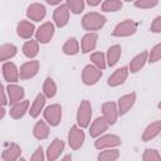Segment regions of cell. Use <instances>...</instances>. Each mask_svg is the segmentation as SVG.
I'll use <instances>...</instances> for the list:
<instances>
[{
    "label": "cell",
    "mask_w": 161,
    "mask_h": 161,
    "mask_svg": "<svg viewBox=\"0 0 161 161\" xmlns=\"http://www.w3.org/2000/svg\"><path fill=\"white\" fill-rule=\"evenodd\" d=\"M161 133V119L153 121L150 125H147V127L145 128L143 133H142V141L143 142H148L151 140H153L155 137H157Z\"/></svg>",
    "instance_id": "cell-25"
},
{
    "label": "cell",
    "mask_w": 161,
    "mask_h": 161,
    "mask_svg": "<svg viewBox=\"0 0 161 161\" xmlns=\"http://www.w3.org/2000/svg\"><path fill=\"white\" fill-rule=\"evenodd\" d=\"M158 0H135L133 5L137 9H152L155 6H157Z\"/></svg>",
    "instance_id": "cell-38"
},
{
    "label": "cell",
    "mask_w": 161,
    "mask_h": 161,
    "mask_svg": "<svg viewBox=\"0 0 161 161\" xmlns=\"http://www.w3.org/2000/svg\"><path fill=\"white\" fill-rule=\"evenodd\" d=\"M64 147H65V143H64V141L62 138H58V137L54 138L50 142V145L48 146L47 151H45L47 160L48 161H55V160H58L62 156V153L64 151Z\"/></svg>",
    "instance_id": "cell-11"
},
{
    "label": "cell",
    "mask_w": 161,
    "mask_h": 161,
    "mask_svg": "<svg viewBox=\"0 0 161 161\" xmlns=\"http://www.w3.org/2000/svg\"><path fill=\"white\" fill-rule=\"evenodd\" d=\"M43 116H44V119L52 127H57L62 121V106L58 103L47 106L43 111Z\"/></svg>",
    "instance_id": "cell-6"
},
{
    "label": "cell",
    "mask_w": 161,
    "mask_h": 161,
    "mask_svg": "<svg viewBox=\"0 0 161 161\" xmlns=\"http://www.w3.org/2000/svg\"><path fill=\"white\" fill-rule=\"evenodd\" d=\"M69 15L70 10L67 6V4H60L53 11V23L58 28H64L69 21Z\"/></svg>",
    "instance_id": "cell-10"
},
{
    "label": "cell",
    "mask_w": 161,
    "mask_h": 161,
    "mask_svg": "<svg viewBox=\"0 0 161 161\" xmlns=\"http://www.w3.org/2000/svg\"><path fill=\"white\" fill-rule=\"evenodd\" d=\"M102 69L96 67L94 64H87L82 70V82L84 86H94L102 78Z\"/></svg>",
    "instance_id": "cell-4"
},
{
    "label": "cell",
    "mask_w": 161,
    "mask_h": 161,
    "mask_svg": "<svg viewBox=\"0 0 161 161\" xmlns=\"http://www.w3.org/2000/svg\"><path fill=\"white\" fill-rule=\"evenodd\" d=\"M123 6L121 0H104L101 5L102 11L104 13H116L118 10H121Z\"/></svg>",
    "instance_id": "cell-34"
},
{
    "label": "cell",
    "mask_w": 161,
    "mask_h": 161,
    "mask_svg": "<svg viewBox=\"0 0 161 161\" xmlns=\"http://www.w3.org/2000/svg\"><path fill=\"white\" fill-rule=\"evenodd\" d=\"M136 93L135 92H131V93H127V94H123L118 98L117 101V106H118V112H119V116H125L135 104L136 102Z\"/></svg>",
    "instance_id": "cell-18"
},
{
    "label": "cell",
    "mask_w": 161,
    "mask_h": 161,
    "mask_svg": "<svg viewBox=\"0 0 161 161\" xmlns=\"http://www.w3.org/2000/svg\"><path fill=\"white\" fill-rule=\"evenodd\" d=\"M47 1V4H49V5H60L62 4V1L63 0H45Z\"/></svg>",
    "instance_id": "cell-43"
},
{
    "label": "cell",
    "mask_w": 161,
    "mask_h": 161,
    "mask_svg": "<svg viewBox=\"0 0 161 161\" xmlns=\"http://www.w3.org/2000/svg\"><path fill=\"white\" fill-rule=\"evenodd\" d=\"M92 119V104L88 99H83L77 109V125L82 128H87Z\"/></svg>",
    "instance_id": "cell-2"
},
{
    "label": "cell",
    "mask_w": 161,
    "mask_h": 161,
    "mask_svg": "<svg viewBox=\"0 0 161 161\" xmlns=\"http://www.w3.org/2000/svg\"><path fill=\"white\" fill-rule=\"evenodd\" d=\"M150 30H151V33H155V34H160L161 33V15L156 16L152 20V23L150 25Z\"/></svg>",
    "instance_id": "cell-40"
},
{
    "label": "cell",
    "mask_w": 161,
    "mask_h": 161,
    "mask_svg": "<svg viewBox=\"0 0 161 161\" xmlns=\"http://www.w3.org/2000/svg\"><path fill=\"white\" fill-rule=\"evenodd\" d=\"M65 4L69 8L70 13L75 15L80 14L86 8V0H65Z\"/></svg>",
    "instance_id": "cell-35"
},
{
    "label": "cell",
    "mask_w": 161,
    "mask_h": 161,
    "mask_svg": "<svg viewBox=\"0 0 161 161\" xmlns=\"http://www.w3.org/2000/svg\"><path fill=\"white\" fill-rule=\"evenodd\" d=\"M86 141V135L82 127L74 125L68 132V145L72 150H79Z\"/></svg>",
    "instance_id": "cell-5"
},
{
    "label": "cell",
    "mask_w": 161,
    "mask_h": 161,
    "mask_svg": "<svg viewBox=\"0 0 161 161\" xmlns=\"http://www.w3.org/2000/svg\"><path fill=\"white\" fill-rule=\"evenodd\" d=\"M35 31L36 29H35L34 23L29 20H20L16 24V34L21 39H25V40L31 39V36L35 35Z\"/></svg>",
    "instance_id": "cell-16"
},
{
    "label": "cell",
    "mask_w": 161,
    "mask_h": 161,
    "mask_svg": "<svg viewBox=\"0 0 161 161\" xmlns=\"http://www.w3.org/2000/svg\"><path fill=\"white\" fill-rule=\"evenodd\" d=\"M122 143L121 137L113 133H103L99 137L96 138L94 141V147L97 150H104V148H112V147H118Z\"/></svg>",
    "instance_id": "cell-7"
},
{
    "label": "cell",
    "mask_w": 161,
    "mask_h": 161,
    "mask_svg": "<svg viewBox=\"0 0 161 161\" xmlns=\"http://www.w3.org/2000/svg\"><path fill=\"white\" fill-rule=\"evenodd\" d=\"M45 102H47V97L42 93L36 94V97L34 98L33 103L30 104V108H29V114L31 118H36L40 116V113L44 111L45 108Z\"/></svg>",
    "instance_id": "cell-23"
},
{
    "label": "cell",
    "mask_w": 161,
    "mask_h": 161,
    "mask_svg": "<svg viewBox=\"0 0 161 161\" xmlns=\"http://www.w3.org/2000/svg\"><path fill=\"white\" fill-rule=\"evenodd\" d=\"M109 127V123L104 119V117H97L89 126V136L93 138L99 137L101 135H103Z\"/></svg>",
    "instance_id": "cell-20"
},
{
    "label": "cell",
    "mask_w": 161,
    "mask_h": 161,
    "mask_svg": "<svg viewBox=\"0 0 161 161\" xmlns=\"http://www.w3.org/2000/svg\"><path fill=\"white\" fill-rule=\"evenodd\" d=\"M45 158H47V155L44 153V150L42 146H38L36 150L34 151V153L30 156L31 161H44Z\"/></svg>",
    "instance_id": "cell-39"
},
{
    "label": "cell",
    "mask_w": 161,
    "mask_h": 161,
    "mask_svg": "<svg viewBox=\"0 0 161 161\" xmlns=\"http://www.w3.org/2000/svg\"><path fill=\"white\" fill-rule=\"evenodd\" d=\"M118 157H119V151L116 147H112V148L101 150L97 156V160L98 161H116Z\"/></svg>",
    "instance_id": "cell-31"
},
{
    "label": "cell",
    "mask_w": 161,
    "mask_h": 161,
    "mask_svg": "<svg viewBox=\"0 0 161 161\" xmlns=\"http://www.w3.org/2000/svg\"><path fill=\"white\" fill-rule=\"evenodd\" d=\"M62 160H63V161H68V160H72V155H65V156H63V157H62Z\"/></svg>",
    "instance_id": "cell-45"
},
{
    "label": "cell",
    "mask_w": 161,
    "mask_h": 161,
    "mask_svg": "<svg viewBox=\"0 0 161 161\" xmlns=\"http://www.w3.org/2000/svg\"><path fill=\"white\" fill-rule=\"evenodd\" d=\"M102 116L104 117V119L109 123V126L114 125L118 119L119 112H118V106L116 102H104L102 104Z\"/></svg>",
    "instance_id": "cell-13"
},
{
    "label": "cell",
    "mask_w": 161,
    "mask_h": 161,
    "mask_svg": "<svg viewBox=\"0 0 161 161\" xmlns=\"http://www.w3.org/2000/svg\"><path fill=\"white\" fill-rule=\"evenodd\" d=\"M18 53V48L11 44V43H5L0 47V60L4 63V62H8L9 59L14 58Z\"/></svg>",
    "instance_id": "cell-30"
},
{
    "label": "cell",
    "mask_w": 161,
    "mask_h": 161,
    "mask_svg": "<svg viewBox=\"0 0 161 161\" xmlns=\"http://www.w3.org/2000/svg\"><path fill=\"white\" fill-rule=\"evenodd\" d=\"M137 26L138 24L132 20V19H125L123 21L118 23L113 30H112V35L116 38H125V36H131L137 31Z\"/></svg>",
    "instance_id": "cell-3"
},
{
    "label": "cell",
    "mask_w": 161,
    "mask_h": 161,
    "mask_svg": "<svg viewBox=\"0 0 161 161\" xmlns=\"http://www.w3.org/2000/svg\"><path fill=\"white\" fill-rule=\"evenodd\" d=\"M55 33V24L50 23V21H45L35 31V39L40 43V44H48Z\"/></svg>",
    "instance_id": "cell-8"
},
{
    "label": "cell",
    "mask_w": 161,
    "mask_h": 161,
    "mask_svg": "<svg viewBox=\"0 0 161 161\" xmlns=\"http://www.w3.org/2000/svg\"><path fill=\"white\" fill-rule=\"evenodd\" d=\"M121 54H122V48L119 44H113L111 45L108 49H107V53H106V58H107V65L108 67H114L119 58H121Z\"/></svg>",
    "instance_id": "cell-28"
},
{
    "label": "cell",
    "mask_w": 161,
    "mask_h": 161,
    "mask_svg": "<svg viewBox=\"0 0 161 161\" xmlns=\"http://www.w3.org/2000/svg\"><path fill=\"white\" fill-rule=\"evenodd\" d=\"M49 123L44 119V121H38L35 125H34V127H33V136L36 138V140H39V141H42V140H45V138H48L49 137V133H50V128H49Z\"/></svg>",
    "instance_id": "cell-26"
},
{
    "label": "cell",
    "mask_w": 161,
    "mask_h": 161,
    "mask_svg": "<svg viewBox=\"0 0 161 161\" xmlns=\"http://www.w3.org/2000/svg\"><path fill=\"white\" fill-rule=\"evenodd\" d=\"M39 42L36 39H29L24 43L21 52L28 59H35V57L39 54Z\"/></svg>",
    "instance_id": "cell-27"
},
{
    "label": "cell",
    "mask_w": 161,
    "mask_h": 161,
    "mask_svg": "<svg viewBox=\"0 0 161 161\" xmlns=\"http://www.w3.org/2000/svg\"><path fill=\"white\" fill-rule=\"evenodd\" d=\"M89 60H91L92 64H94L96 67H98L102 70L106 69V67H107V58H106V54L102 53V52H93V53H91Z\"/></svg>",
    "instance_id": "cell-33"
},
{
    "label": "cell",
    "mask_w": 161,
    "mask_h": 161,
    "mask_svg": "<svg viewBox=\"0 0 161 161\" xmlns=\"http://www.w3.org/2000/svg\"><path fill=\"white\" fill-rule=\"evenodd\" d=\"M62 50L65 55H69V57H73V55H77L79 52H80V45H79V42L72 36V38H68L65 40V43L63 44L62 47Z\"/></svg>",
    "instance_id": "cell-29"
},
{
    "label": "cell",
    "mask_w": 161,
    "mask_h": 161,
    "mask_svg": "<svg viewBox=\"0 0 161 161\" xmlns=\"http://www.w3.org/2000/svg\"><path fill=\"white\" fill-rule=\"evenodd\" d=\"M1 70H3V77L8 83H16L20 79L19 68L13 62H4L1 65Z\"/></svg>",
    "instance_id": "cell-12"
},
{
    "label": "cell",
    "mask_w": 161,
    "mask_h": 161,
    "mask_svg": "<svg viewBox=\"0 0 161 161\" xmlns=\"http://www.w3.org/2000/svg\"><path fill=\"white\" fill-rule=\"evenodd\" d=\"M106 21H107V18L103 14L97 11H91L83 15L80 24H82V28L87 31H98L104 26Z\"/></svg>",
    "instance_id": "cell-1"
},
{
    "label": "cell",
    "mask_w": 161,
    "mask_h": 161,
    "mask_svg": "<svg viewBox=\"0 0 161 161\" xmlns=\"http://www.w3.org/2000/svg\"><path fill=\"white\" fill-rule=\"evenodd\" d=\"M161 59V42L151 48L148 52V63H156Z\"/></svg>",
    "instance_id": "cell-37"
},
{
    "label": "cell",
    "mask_w": 161,
    "mask_h": 161,
    "mask_svg": "<svg viewBox=\"0 0 161 161\" xmlns=\"http://www.w3.org/2000/svg\"><path fill=\"white\" fill-rule=\"evenodd\" d=\"M123 1H127V3H130V1H135V0H123Z\"/></svg>",
    "instance_id": "cell-47"
},
{
    "label": "cell",
    "mask_w": 161,
    "mask_h": 161,
    "mask_svg": "<svg viewBox=\"0 0 161 161\" xmlns=\"http://www.w3.org/2000/svg\"><path fill=\"white\" fill-rule=\"evenodd\" d=\"M6 104H9V96L6 92V87L3 84L1 86V106L5 107Z\"/></svg>",
    "instance_id": "cell-41"
},
{
    "label": "cell",
    "mask_w": 161,
    "mask_h": 161,
    "mask_svg": "<svg viewBox=\"0 0 161 161\" xmlns=\"http://www.w3.org/2000/svg\"><path fill=\"white\" fill-rule=\"evenodd\" d=\"M160 153H161V152H160Z\"/></svg>",
    "instance_id": "cell-48"
},
{
    "label": "cell",
    "mask_w": 161,
    "mask_h": 161,
    "mask_svg": "<svg viewBox=\"0 0 161 161\" xmlns=\"http://www.w3.org/2000/svg\"><path fill=\"white\" fill-rule=\"evenodd\" d=\"M148 62V52L147 50H143L141 53H138L137 55H135L131 62H130V65H128V69L131 73H137L138 70H141L145 64Z\"/></svg>",
    "instance_id": "cell-24"
},
{
    "label": "cell",
    "mask_w": 161,
    "mask_h": 161,
    "mask_svg": "<svg viewBox=\"0 0 161 161\" xmlns=\"http://www.w3.org/2000/svg\"><path fill=\"white\" fill-rule=\"evenodd\" d=\"M86 3H87L89 6H98V5L102 3V0H86Z\"/></svg>",
    "instance_id": "cell-42"
},
{
    "label": "cell",
    "mask_w": 161,
    "mask_h": 161,
    "mask_svg": "<svg viewBox=\"0 0 161 161\" xmlns=\"http://www.w3.org/2000/svg\"><path fill=\"white\" fill-rule=\"evenodd\" d=\"M20 155H21V147L18 143L15 142L6 143L5 148L1 152V160L3 161H16L20 158Z\"/></svg>",
    "instance_id": "cell-19"
},
{
    "label": "cell",
    "mask_w": 161,
    "mask_h": 161,
    "mask_svg": "<svg viewBox=\"0 0 161 161\" xmlns=\"http://www.w3.org/2000/svg\"><path fill=\"white\" fill-rule=\"evenodd\" d=\"M29 106H30V103H29L28 99H23V101H20V102H16V103L11 104L10 111H9L10 117L14 118V119H20V118H23V117L26 114V112H29V108H30Z\"/></svg>",
    "instance_id": "cell-22"
},
{
    "label": "cell",
    "mask_w": 161,
    "mask_h": 161,
    "mask_svg": "<svg viewBox=\"0 0 161 161\" xmlns=\"http://www.w3.org/2000/svg\"><path fill=\"white\" fill-rule=\"evenodd\" d=\"M47 15V9L40 3H33L26 8V18L31 21H42Z\"/></svg>",
    "instance_id": "cell-14"
},
{
    "label": "cell",
    "mask_w": 161,
    "mask_h": 161,
    "mask_svg": "<svg viewBox=\"0 0 161 161\" xmlns=\"http://www.w3.org/2000/svg\"><path fill=\"white\" fill-rule=\"evenodd\" d=\"M128 73H130V69L128 67H121V68H117L107 79V84L109 87H118L121 84H123L128 77Z\"/></svg>",
    "instance_id": "cell-17"
},
{
    "label": "cell",
    "mask_w": 161,
    "mask_h": 161,
    "mask_svg": "<svg viewBox=\"0 0 161 161\" xmlns=\"http://www.w3.org/2000/svg\"><path fill=\"white\" fill-rule=\"evenodd\" d=\"M43 94L49 99L55 97V94H57V84L53 80V78H50V77L45 78L44 83H43Z\"/></svg>",
    "instance_id": "cell-32"
},
{
    "label": "cell",
    "mask_w": 161,
    "mask_h": 161,
    "mask_svg": "<svg viewBox=\"0 0 161 161\" xmlns=\"http://www.w3.org/2000/svg\"><path fill=\"white\" fill-rule=\"evenodd\" d=\"M157 108H158V109H161V101L157 103Z\"/></svg>",
    "instance_id": "cell-46"
},
{
    "label": "cell",
    "mask_w": 161,
    "mask_h": 161,
    "mask_svg": "<svg viewBox=\"0 0 161 161\" xmlns=\"http://www.w3.org/2000/svg\"><path fill=\"white\" fill-rule=\"evenodd\" d=\"M0 111H1V114H0V118L3 119V118H4V116H5V113H6V111H5V108H4L3 106H1V109H0Z\"/></svg>",
    "instance_id": "cell-44"
},
{
    "label": "cell",
    "mask_w": 161,
    "mask_h": 161,
    "mask_svg": "<svg viewBox=\"0 0 161 161\" xmlns=\"http://www.w3.org/2000/svg\"><path fill=\"white\" fill-rule=\"evenodd\" d=\"M97 42H98L97 31H88L80 39V52L83 54H88L93 52L97 47Z\"/></svg>",
    "instance_id": "cell-15"
},
{
    "label": "cell",
    "mask_w": 161,
    "mask_h": 161,
    "mask_svg": "<svg viewBox=\"0 0 161 161\" xmlns=\"http://www.w3.org/2000/svg\"><path fill=\"white\" fill-rule=\"evenodd\" d=\"M39 68H40V63H39V60H36V59H30V60L23 63V64L20 65V68H19L20 79L28 80V79L34 78V77L38 74Z\"/></svg>",
    "instance_id": "cell-9"
},
{
    "label": "cell",
    "mask_w": 161,
    "mask_h": 161,
    "mask_svg": "<svg viewBox=\"0 0 161 161\" xmlns=\"http://www.w3.org/2000/svg\"><path fill=\"white\" fill-rule=\"evenodd\" d=\"M6 92L9 96V104H14L16 102H20L25 97L24 88L16 83H9V86H6Z\"/></svg>",
    "instance_id": "cell-21"
},
{
    "label": "cell",
    "mask_w": 161,
    "mask_h": 161,
    "mask_svg": "<svg viewBox=\"0 0 161 161\" xmlns=\"http://www.w3.org/2000/svg\"><path fill=\"white\" fill-rule=\"evenodd\" d=\"M143 161H161V153L155 148H146L142 153Z\"/></svg>",
    "instance_id": "cell-36"
}]
</instances>
